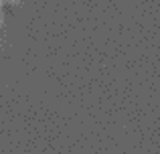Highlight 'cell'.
<instances>
[{
	"label": "cell",
	"instance_id": "1",
	"mask_svg": "<svg viewBox=\"0 0 160 154\" xmlns=\"http://www.w3.org/2000/svg\"><path fill=\"white\" fill-rule=\"evenodd\" d=\"M4 2H6L8 6H16V4H20V0H4Z\"/></svg>",
	"mask_w": 160,
	"mask_h": 154
}]
</instances>
